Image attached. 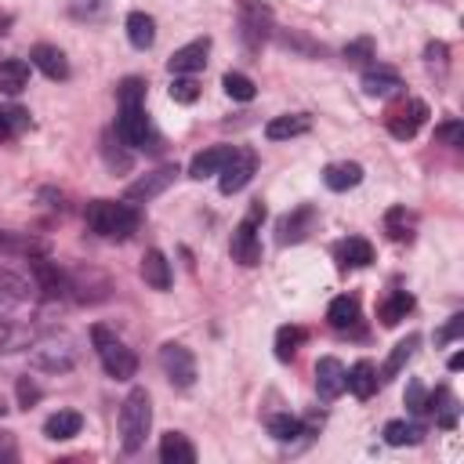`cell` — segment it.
Here are the masks:
<instances>
[{"mask_svg": "<svg viewBox=\"0 0 464 464\" xmlns=\"http://www.w3.org/2000/svg\"><path fill=\"white\" fill-rule=\"evenodd\" d=\"M30 84V66L23 59H5L0 62V91L5 95H23Z\"/></svg>", "mask_w": 464, "mask_h": 464, "instance_id": "cell-25", "label": "cell"}, {"mask_svg": "<svg viewBox=\"0 0 464 464\" xmlns=\"http://www.w3.org/2000/svg\"><path fill=\"white\" fill-rule=\"evenodd\" d=\"M33 273H37V280H41L44 298H55V294H62V291H66V276L59 273V265H51V262L37 258V262H33Z\"/></svg>", "mask_w": 464, "mask_h": 464, "instance_id": "cell-29", "label": "cell"}, {"mask_svg": "<svg viewBox=\"0 0 464 464\" xmlns=\"http://www.w3.org/2000/svg\"><path fill=\"white\" fill-rule=\"evenodd\" d=\"M345 388H348L356 399H370V395L377 392V370H374V363L359 359L352 370H345Z\"/></svg>", "mask_w": 464, "mask_h": 464, "instance_id": "cell-17", "label": "cell"}, {"mask_svg": "<svg viewBox=\"0 0 464 464\" xmlns=\"http://www.w3.org/2000/svg\"><path fill=\"white\" fill-rule=\"evenodd\" d=\"M385 225H388V237H392V240H410V237H413V232H410V228H413V218H410L403 207H392L388 218H385Z\"/></svg>", "mask_w": 464, "mask_h": 464, "instance_id": "cell-36", "label": "cell"}, {"mask_svg": "<svg viewBox=\"0 0 464 464\" xmlns=\"http://www.w3.org/2000/svg\"><path fill=\"white\" fill-rule=\"evenodd\" d=\"M127 41L138 48V51H149L156 44V19L145 15V12H131L127 15Z\"/></svg>", "mask_w": 464, "mask_h": 464, "instance_id": "cell-19", "label": "cell"}, {"mask_svg": "<svg viewBox=\"0 0 464 464\" xmlns=\"http://www.w3.org/2000/svg\"><path fill=\"white\" fill-rule=\"evenodd\" d=\"M26 127H30V113H26V109H19V106L0 109V142L15 138V135L26 131Z\"/></svg>", "mask_w": 464, "mask_h": 464, "instance_id": "cell-32", "label": "cell"}, {"mask_svg": "<svg viewBox=\"0 0 464 464\" xmlns=\"http://www.w3.org/2000/svg\"><path fill=\"white\" fill-rule=\"evenodd\" d=\"M385 442L388 446H413V442H421V428L406 424V421H388L385 424Z\"/></svg>", "mask_w": 464, "mask_h": 464, "instance_id": "cell-33", "label": "cell"}, {"mask_svg": "<svg viewBox=\"0 0 464 464\" xmlns=\"http://www.w3.org/2000/svg\"><path fill=\"white\" fill-rule=\"evenodd\" d=\"M269 432H273V439H280V442H294L298 435H305V424H302L298 417H291V413H280V417L269 421Z\"/></svg>", "mask_w": 464, "mask_h": 464, "instance_id": "cell-35", "label": "cell"}, {"mask_svg": "<svg viewBox=\"0 0 464 464\" xmlns=\"http://www.w3.org/2000/svg\"><path fill=\"white\" fill-rule=\"evenodd\" d=\"M265 221V203L258 200L251 207V214L237 225V232H232V244H228V255L232 262H240V265H258L262 262V244H258V225Z\"/></svg>", "mask_w": 464, "mask_h": 464, "instance_id": "cell-5", "label": "cell"}, {"mask_svg": "<svg viewBox=\"0 0 464 464\" xmlns=\"http://www.w3.org/2000/svg\"><path fill=\"white\" fill-rule=\"evenodd\" d=\"M228 156H232V145H210V149H203V153L192 156L189 174L192 178H210V174H218L228 163Z\"/></svg>", "mask_w": 464, "mask_h": 464, "instance_id": "cell-16", "label": "cell"}, {"mask_svg": "<svg viewBox=\"0 0 464 464\" xmlns=\"http://www.w3.org/2000/svg\"><path fill=\"white\" fill-rule=\"evenodd\" d=\"M160 460L163 464H192L196 460V446L181 432H167L160 439Z\"/></svg>", "mask_w": 464, "mask_h": 464, "instance_id": "cell-18", "label": "cell"}, {"mask_svg": "<svg viewBox=\"0 0 464 464\" xmlns=\"http://www.w3.org/2000/svg\"><path fill=\"white\" fill-rule=\"evenodd\" d=\"M417 341H421L417 334H410L406 341H399V345L392 348V356H388V363L381 367V374H377V381H392V377H399V370H403V367H406V363L413 359V352H417Z\"/></svg>", "mask_w": 464, "mask_h": 464, "instance_id": "cell-28", "label": "cell"}, {"mask_svg": "<svg viewBox=\"0 0 464 464\" xmlns=\"http://www.w3.org/2000/svg\"><path fill=\"white\" fill-rule=\"evenodd\" d=\"M160 367L174 388H192L196 385V356L181 341H167L160 348Z\"/></svg>", "mask_w": 464, "mask_h": 464, "instance_id": "cell-6", "label": "cell"}, {"mask_svg": "<svg viewBox=\"0 0 464 464\" xmlns=\"http://www.w3.org/2000/svg\"><path fill=\"white\" fill-rule=\"evenodd\" d=\"M312 127V120L305 116V113H291V116H276V120H269L265 124V138L269 142H283V138H298V135H305Z\"/></svg>", "mask_w": 464, "mask_h": 464, "instance_id": "cell-20", "label": "cell"}, {"mask_svg": "<svg viewBox=\"0 0 464 464\" xmlns=\"http://www.w3.org/2000/svg\"><path fill=\"white\" fill-rule=\"evenodd\" d=\"M305 341V330L302 327H280L276 330V359L280 363H291L298 356V345Z\"/></svg>", "mask_w": 464, "mask_h": 464, "instance_id": "cell-31", "label": "cell"}, {"mask_svg": "<svg viewBox=\"0 0 464 464\" xmlns=\"http://www.w3.org/2000/svg\"><path fill=\"white\" fill-rule=\"evenodd\" d=\"M116 138L131 149H149L156 153L160 149V135L145 113L142 102H120V116H116Z\"/></svg>", "mask_w": 464, "mask_h": 464, "instance_id": "cell-3", "label": "cell"}, {"mask_svg": "<svg viewBox=\"0 0 464 464\" xmlns=\"http://www.w3.org/2000/svg\"><path fill=\"white\" fill-rule=\"evenodd\" d=\"M88 225H91V232H98L106 240H131L142 225V214L131 203L95 200V203H88Z\"/></svg>", "mask_w": 464, "mask_h": 464, "instance_id": "cell-1", "label": "cell"}, {"mask_svg": "<svg viewBox=\"0 0 464 464\" xmlns=\"http://www.w3.org/2000/svg\"><path fill=\"white\" fill-rule=\"evenodd\" d=\"M316 392H320V399H327V403L345 392V367H341L334 356H323V359L316 363Z\"/></svg>", "mask_w": 464, "mask_h": 464, "instance_id": "cell-11", "label": "cell"}, {"mask_svg": "<svg viewBox=\"0 0 464 464\" xmlns=\"http://www.w3.org/2000/svg\"><path fill=\"white\" fill-rule=\"evenodd\" d=\"M399 88H403V80H399V73L388 70V66H377V70H367V73H363V91H367L370 98H388V95H395Z\"/></svg>", "mask_w": 464, "mask_h": 464, "instance_id": "cell-15", "label": "cell"}, {"mask_svg": "<svg viewBox=\"0 0 464 464\" xmlns=\"http://www.w3.org/2000/svg\"><path fill=\"white\" fill-rule=\"evenodd\" d=\"M424 410H432V413H439L435 421L442 424V428H453L457 424V399L450 395V388H439L428 403H424Z\"/></svg>", "mask_w": 464, "mask_h": 464, "instance_id": "cell-30", "label": "cell"}, {"mask_svg": "<svg viewBox=\"0 0 464 464\" xmlns=\"http://www.w3.org/2000/svg\"><path fill=\"white\" fill-rule=\"evenodd\" d=\"M424 55H428V62H435V59L442 62V59H446V44H428V51H424Z\"/></svg>", "mask_w": 464, "mask_h": 464, "instance_id": "cell-46", "label": "cell"}, {"mask_svg": "<svg viewBox=\"0 0 464 464\" xmlns=\"http://www.w3.org/2000/svg\"><path fill=\"white\" fill-rule=\"evenodd\" d=\"M460 135H464V127H460L457 120H450V124L435 127V142H446V145H460Z\"/></svg>", "mask_w": 464, "mask_h": 464, "instance_id": "cell-40", "label": "cell"}, {"mask_svg": "<svg viewBox=\"0 0 464 464\" xmlns=\"http://www.w3.org/2000/svg\"><path fill=\"white\" fill-rule=\"evenodd\" d=\"M207 55H210V37H200V41H192V44L178 48V51L171 55L167 70H171L174 77H189V73H200V70L207 66Z\"/></svg>", "mask_w": 464, "mask_h": 464, "instance_id": "cell-9", "label": "cell"}, {"mask_svg": "<svg viewBox=\"0 0 464 464\" xmlns=\"http://www.w3.org/2000/svg\"><path fill=\"white\" fill-rule=\"evenodd\" d=\"M338 258L345 269H367L374 262V247L363 240V237H348L338 244Z\"/></svg>", "mask_w": 464, "mask_h": 464, "instance_id": "cell-22", "label": "cell"}, {"mask_svg": "<svg viewBox=\"0 0 464 464\" xmlns=\"http://www.w3.org/2000/svg\"><path fill=\"white\" fill-rule=\"evenodd\" d=\"M102 12H106L102 0H77V5H73V15L77 19H84V15L91 19V15H102Z\"/></svg>", "mask_w": 464, "mask_h": 464, "instance_id": "cell-45", "label": "cell"}, {"mask_svg": "<svg viewBox=\"0 0 464 464\" xmlns=\"http://www.w3.org/2000/svg\"><path fill=\"white\" fill-rule=\"evenodd\" d=\"M26 302H30V283L8 269H0V316L23 309Z\"/></svg>", "mask_w": 464, "mask_h": 464, "instance_id": "cell-12", "label": "cell"}, {"mask_svg": "<svg viewBox=\"0 0 464 464\" xmlns=\"http://www.w3.org/2000/svg\"><path fill=\"white\" fill-rule=\"evenodd\" d=\"M153 428V399L145 388H131L120 406V442L124 453H138L145 446V435Z\"/></svg>", "mask_w": 464, "mask_h": 464, "instance_id": "cell-2", "label": "cell"}, {"mask_svg": "<svg viewBox=\"0 0 464 464\" xmlns=\"http://www.w3.org/2000/svg\"><path fill=\"white\" fill-rule=\"evenodd\" d=\"M345 59H348V62H367V59H374V41H370V37L352 41V44L345 48Z\"/></svg>", "mask_w": 464, "mask_h": 464, "instance_id": "cell-38", "label": "cell"}, {"mask_svg": "<svg viewBox=\"0 0 464 464\" xmlns=\"http://www.w3.org/2000/svg\"><path fill=\"white\" fill-rule=\"evenodd\" d=\"M37 399H41V388H37L30 377H19V403H23V406H33Z\"/></svg>", "mask_w": 464, "mask_h": 464, "instance_id": "cell-44", "label": "cell"}, {"mask_svg": "<svg viewBox=\"0 0 464 464\" xmlns=\"http://www.w3.org/2000/svg\"><path fill=\"white\" fill-rule=\"evenodd\" d=\"M363 181V167L359 163H330L327 171H323V185L330 189V192H348V189H356Z\"/></svg>", "mask_w": 464, "mask_h": 464, "instance_id": "cell-21", "label": "cell"}, {"mask_svg": "<svg viewBox=\"0 0 464 464\" xmlns=\"http://www.w3.org/2000/svg\"><path fill=\"white\" fill-rule=\"evenodd\" d=\"M221 88H225V95H228V98H237V102H251V98L258 95L255 80H251V77H244V73H225Z\"/></svg>", "mask_w": 464, "mask_h": 464, "instance_id": "cell-34", "label": "cell"}, {"mask_svg": "<svg viewBox=\"0 0 464 464\" xmlns=\"http://www.w3.org/2000/svg\"><path fill=\"white\" fill-rule=\"evenodd\" d=\"M30 59H33V66H37L48 80H66V77H70V59H66L55 44H37Z\"/></svg>", "mask_w": 464, "mask_h": 464, "instance_id": "cell-13", "label": "cell"}, {"mask_svg": "<svg viewBox=\"0 0 464 464\" xmlns=\"http://www.w3.org/2000/svg\"><path fill=\"white\" fill-rule=\"evenodd\" d=\"M80 428H84V417L77 413V410H59V413H51L48 421H44V435L48 439H73V435H80Z\"/></svg>", "mask_w": 464, "mask_h": 464, "instance_id": "cell-24", "label": "cell"}, {"mask_svg": "<svg viewBox=\"0 0 464 464\" xmlns=\"http://www.w3.org/2000/svg\"><path fill=\"white\" fill-rule=\"evenodd\" d=\"M428 120V106L424 102H406L403 109H395V113H388V131L399 138V142H406V138H413L417 135V127Z\"/></svg>", "mask_w": 464, "mask_h": 464, "instance_id": "cell-10", "label": "cell"}, {"mask_svg": "<svg viewBox=\"0 0 464 464\" xmlns=\"http://www.w3.org/2000/svg\"><path fill=\"white\" fill-rule=\"evenodd\" d=\"M178 178V167H160V171H153V174H145V178H138L131 189H127V200H153V196H160L171 181Z\"/></svg>", "mask_w": 464, "mask_h": 464, "instance_id": "cell-14", "label": "cell"}, {"mask_svg": "<svg viewBox=\"0 0 464 464\" xmlns=\"http://www.w3.org/2000/svg\"><path fill=\"white\" fill-rule=\"evenodd\" d=\"M91 341H95V348H98L102 370H106L113 381H131V377L138 374V356H135L116 334H109L106 327H95V330H91Z\"/></svg>", "mask_w": 464, "mask_h": 464, "instance_id": "cell-4", "label": "cell"}, {"mask_svg": "<svg viewBox=\"0 0 464 464\" xmlns=\"http://www.w3.org/2000/svg\"><path fill=\"white\" fill-rule=\"evenodd\" d=\"M424 403H428L424 385H421V381H410V388H406V406H410L413 413H424Z\"/></svg>", "mask_w": 464, "mask_h": 464, "instance_id": "cell-41", "label": "cell"}, {"mask_svg": "<svg viewBox=\"0 0 464 464\" xmlns=\"http://www.w3.org/2000/svg\"><path fill=\"white\" fill-rule=\"evenodd\" d=\"M410 309H413V298H410L406 291H392V294L377 305V320H381L385 327H395L399 320H406Z\"/></svg>", "mask_w": 464, "mask_h": 464, "instance_id": "cell-27", "label": "cell"}, {"mask_svg": "<svg viewBox=\"0 0 464 464\" xmlns=\"http://www.w3.org/2000/svg\"><path fill=\"white\" fill-rule=\"evenodd\" d=\"M327 320H330V327H334V330H352V327L359 323V302H356V298H348V294L334 298V302H330V309H327Z\"/></svg>", "mask_w": 464, "mask_h": 464, "instance_id": "cell-26", "label": "cell"}, {"mask_svg": "<svg viewBox=\"0 0 464 464\" xmlns=\"http://www.w3.org/2000/svg\"><path fill=\"white\" fill-rule=\"evenodd\" d=\"M255 171H258V156L251 153V149H232V156H228V163L218 171L221 178H218V189L225 192V196H232V192H240L251 178H255Z\"/></svg>", "mask_w": 464, "mask_h": 464, "instance_id": "cell-7", "label": "cell"}, {"mask_svg": "<svg viewBox=\"0 0 464 464\" xmlns=\"http://www.w3.org/2000/svg\"><path fill=\"white\" fill-rule=\"evenodd\" d=\"M171 98H174L178 106H192V102L200 98V84H196L192 77H174V84H171Z\"/></svg>", "mask_w": 464, "mask_h": 464, "instance_id": "cell-37", "label": "cell"}, {"mask_svg": "<svg viewBox=\"0 0 464 464\" xmlns=\"http://www.w3.org/2000/svg\"><path fill=\"white\" fill-rule=\"evenodd\" d=\"M460 367H464V356H460V352H457V356H450V370H460Z\"/></svg>", "mask_w": 464, "mask_h": 464, "instance_id": "cell-47", "label": "cell"}, {"mask_svg": "<svg viewBox=\"0 0 464 464\" xmlns=\"http://www.w3.org/2000/svg\"><path fill=\"white\" fill-rule=\"evenodd\" d=\"M316 207L312 203H302V207H294L291 214H283L280 218V225H276V232H280V244L287 247V244H302V240H309V232L316 228Z\"/></svg>", "mask_w": 464, "mask_h": 464, "instance_id": "cell-8", "label": "cell"}, {"mask_svg": "<svg viewBox=\"0 0 464 464\" xmlns=\"http://www.w3.org/2000/svg\"><path fill=\"white\" fill-rule=\"evenodd\" d=\"M460 330H464V316H453V320H450V323H446V327L435 334V341H439V345L457 341V338H460Z\"/></svg>", "mask_w": 464, "mask_h": 464, "instance_id": "cell-43", "label": "cell"}, {"mask_svg": "<svg viewBox=\"0 0 464 464\" xmlns=\"http://www.w3.org/2000/svg\"><path fill=\"white\" fill-rule=\"evenodd\" d=\"M142 280L153 291H167L171 287V262L160 251H145V258H142Z\"/></svg>", "mask_w": 464, "mask_h": 464, "instance_id": "cell-23", "label": "cell"}, {"mask_svg": "<svg viewBox=\"0 0 464 464\" xmlns=\"http://www.w3.org/2000/svg\"><path fill=\"white\" fill-rule=\"evenodd\" d=\"M30 247H33L30 240H23V237H15V232L0 228V255H19V251H30Z\"/></svg>", "mask_w": 464, "mask_h": 464, "instance_id": "cell-39", "label": "cell"}, {"mask_svg": "<svg viewBox=\"0 0 464 464\" xmlns=\"http://www.w3.org/2000/svg\"><path fill=\"white\" fill-rule=\"evenodd\" d=\"M12 460H19L15 435H12V432H0V464H12Z\"/></svg>", "mask_w": 464, "mask_h": 464, "instance_id": "cell-42", "label": "cell"}]
</instances>
